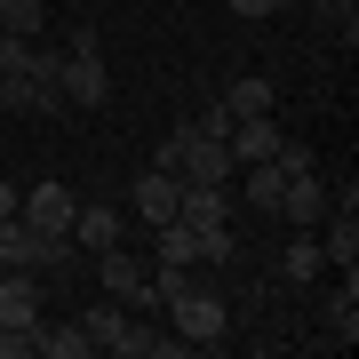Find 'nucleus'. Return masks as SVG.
I'll return each instance as SVG.
<instances>
[{
    "instance_id": "f257e3e1",
    "label": "nucleus",
    "mask_w": 359,
    "mask_h": 359,
    "mask_svg": "<svg viewBox=\"0 0 359 359\" xmlns=\"http://www.w3.org/2000/svg\"><path fill=\"white\" fill-rule=\"evenodd\" d=\"M160 311H168V327H176V335H184L192 351H216L224 335H231V311H224V304H216L208 287H176V295H168Z\"/></svg>"
},
{
    "instance_id": "f03ea898",
    "label": "nucleus",
    "mask_w": 359,
    "mask_h": 359,
    "mask_svg": "<svg viewBox=\"0 0 359 359\" xmlns=\"http://www.w3.org/2000/svg\"><path fill=\"white\" fill-rule=\"evenodd\" d=\"M96 271H104V295H112V304L152 311V256H136V248L120 240V248H104V256H96Z\"/></svg>"
},
{
    "instance_id": "7ed1b4c3",
    "label": "nucleus",
    "mask_w": 359,
    "mask_h": 359,
    "mask_svg": "<svg viewBox=\"0 0 359 359\" xmlns=\"http://www.w3.org/2000/svg\"><path fill=\"white\" fill-rule=\"evenodd\" d=\"M56 88H65V104H72V112H96V104L112 96L104 48H65V65H56Z\"/></svg>"
},
{
    "instance_id": "20e7f679",
    "label": "nucleus",
    "mask_w": 359,
    "mask_h": 359,
    "mask_svg": "<svg viewBox=\"0 0 359 359\" xmlns=\"http://www.w3.org/2000/svg\"><path fill=\"white\" fill-rule=\"evenodd\" d=\"M176 200H184V176H168V168H144V176L128 184V216H144V224H176Z\"/></svg>"
},
{
    "instance_id": "39448f33",
    "label": "nucleus",
    "mask_w": 359,
    "mask_h": 359,
    "mask_svg": "<svg viewBox=\"0 0 359 359\" xmlns=\"http://www.w3.org/2000/svg\"><path fill=\"white\" fill-rule=\"evenodd\" d=\"M327 184H320V168H311V176H287L280 184V200H271V216H280V224H295V231H311V224H320L327 216Z\"/></svg>"
},
{
    "instance_id": "423d86ee",
    "label": "nucleus",
    "mask_w": 359,
    "mask_h": 359,
    "mask_svg": "<svg viewBox=\"0 0 359 359\" xmlns=\"http://www.w3.org/2000/svg\"><path fill=\"white\" fill-rule=\"evenodd\" d=\"M72 208H80V200H72V184H56V176H48V184H32V192L16 200V216H25L32 231H72Z\"/></svg>"
},
{
    "instance_id": "0eeeda50",
    "label": "nucleus",
    "mask_w": 359,
    "mask_h": 359,
    "mask_svg": "<svg viewBox=\"0 0 359 359\" xmlns=\"http://www.w3.org/2000/svg\"><path fill=\"white\" fill-rule=\"evenodd\" d=\"M120 240H128V216H120V208H72V248H80V256H104V248H120Z\"/></svg>"
},
{
    "instance_id": "6e6552de",
    "label": "nucleus",
    "mask_w": 359,
    "mask_h": 359,
    "mask_svg": "<svg viewBox=\"0 0 359 359\" xmlns=\"http://www.w3.org/2000/svg\"><path fill=\"white\" fill-rule=\"evenodd\" d=\"M176 176L184 184H231V144H216V136H184V160H176Z\"/></svg>"
},
{
    "instance_id": "1a4fd4ad",
    "label": "nucleus",
    "mask_w": 359,
    "mask_h": 359,
    "mask_svg": "<svg viewBox=\"0 0 359 359\" xmlns=\"http://www.w3.org/2000/svg\"><path fill=\"white\" fill-rule=\"evenodd\" d=\"M176 224H192V231H208V224H231V184H184Z\"/></svg>"
},
{
    "instance_id": "9d476101",
    "label": "nucleus",
    "mask_w": 359,
    "mask_h": 359,
    "mask_svg": "<svg viewBox=\"0 0 359 359\" xmlns=\"http://www.w3.org/2000/svg\"><path fill=\"white\" fill-rule=\"evenodd\" d=\"M0 327H40V287H32V271H0Z\"/></svg>"
},
{
    "instance_id": "9b49d317",
    "label": "nucleus",
    "mask_w": 359,
    "mask_h": 359,
    "mask_svg": "<svg viewBox=\"0 0 359 359\" xmlns=\"http://www.w3.org/2000/svg\"><path fill=\"white\" fill-rule=\"evenodd\" d=\"M320 271H327V256H320V231H295V240H287V256H280V280L311 287Z\"/></svg>"
},
{
    "instance_id": "f8f14e48",
    "label": "nucleus",
    "mask_w": 359,
    "mask_h": 359,
    "mask_svg": "<svg viewBox=\"0 0 359 359\" xmlns=\"http://www.w3.org/2000/svg\"><path fill=\"white\" fill-rule=\"evenodd\" d=\"M271 96H280V88H271L264 72H240V80H231V88H224L216 104H224L231 120H248V112H271Z\"/></svg>"
},
{
    "instance_id": "ddd939ff",
    "label": "nucleus",
    "mask_w": 359,
    "mask_h": 359,
    "mask_svg": "<svg viewBox=\"0 0 359 359\" xmlns=\"http://www.w3.org/2000/svg\"><path fill=\"white\" fill-rule=\"evenodd\" d=\"M32 351H48V359H88L96 344H88V327L72 320V327H32Z\"/></svg>"
},
{
    "instance_id": "4468645a",
    "label": "nucleus",
    "mask_w": 359,
    "mask_h": 359,
    "mask_svg": "<svg viewBox=\"0 0 359 359\" xmlns=\"http://www.w3.org/2000/svg\"><path fill=\"white\" fill-rule=\"evenodd\" d=\"M0 32L40 40V32H48V0H0Z\"/></svg>"
},
{
    "instance_id": "2eb2a0df",
    "label": "nucleus",
    "mask_w": 359,
    "mask_h": 359,
    "mask_svg": "<svg viewBox=\"0 0 359 359\" xmlns=\"http://www.w3.org/2000/svg\"><path fill=\"white\" fill-rule=\"evenodd\" d=\"M152 256L192 271V264H200V240H192V224H160V231H152Z\"/></svg>"
},
{
    "instance_id": "dca6fc26",
    "label": "nucleus",
    "mask_w": 359,
    "mask_h": 359,
    "mask_svg": "<svg viewBox=\"0 0 359 359\" xmlns=\"http://www.w3.org/2000/svg\"><path fill=\"white\" fill-rule=\"evenodd\" d=\"M120 320H128V304H112V295H104V304L88 311V320H80V327H88V344L104 351V344H112V335H120Z\"/></svg>"
},
{
    "instance_id": "f3484780",
    "label": "nucleus",
    "mask_w": 359,
    "mask_h": 359,
    "mask_svg": "<svg viewBox=\"0 0 359 359\" xmlns=\"http://www.w3.org/2000/svg\"><path fill=\"white\" fill-rule=\"evenodd\" d=\"M311 8H320V25H327L335 40H344V48L359 40V8H351V0H311Z\"/></svg>"
},
{
    "instance_id": "a211bd4d",
    "label": "nucleus",
    "mask_w": 359,
    "mask_h": 359,
    "mask_svg": "<svg viewBox=\"0 0 359 359\" xmlns=\"http://www.w3.org/2000/svg\"><path fill=\"white\" fill-rule=\"evenodd\" d=\"M271 168H280V176H311L320 160H311V144H287V136H280V152H271Z\"/></svg>"
},
{
    "instance_id": "6ab92c4d",
    "label": "nucleus",
    "mask_w": 359,
    "mask_h": 359,
    "mask_svg": "<svg viewBox=\"0 0 359 359\" xmlns=\"http://www.w3.org/2000/svg\"><path fill=\"white\" fill-rule=\"evenodd\" d=\"M192 240H200V264H231V224H208Z\"/></svg>"
},
{
    "instance_id": "aec40b11",
    "label": "nucleus",
    "mask_w": 359,
    "mask_h": 359,
    "mask_svg": "<svg viewBox=\"0 0 359 359\" xmlns=\"http://www.w3.org/2000/svg\"><path fill=\"white\" fill-rule=\"evenodd\" d=\"M224 8H231V16H248V25H264V16H280L287 0H224Z\"/></svg>"
},
{
    "instance_id": "412c9836",
    "label": "nucleus",
    "mask_w": 359,
    "mask_h": 359,
    "mask_svg": "<svg viewBox=\"0 0 359 359\" xmlns=\"http://www.w3.org/2000/svg\"><path fill=\"white\" fill-rule=\"evenodd\" d=\"M192 128H200V136H216V144H224V136H231V112H224V104H208V112L192 120Z\"/></svg>"
},
{
    "instance_id": "4be33fe9",
    "label": "nucleus",
    "mask_w": 359,
    "mask_h": 359,
    "mask_svg": "<svg viewBox=\"0 0 359 359\" xmlns=\"http://www.w3.org/2000/svg\"><path fill=\"white\" fill-rule=\"evenodd\" d=\"M16 200H25V192H16V184H0V216H16Z\"/></svg>"
}]
</instances>
